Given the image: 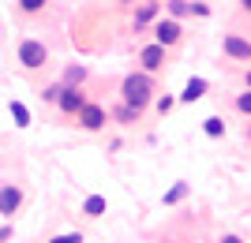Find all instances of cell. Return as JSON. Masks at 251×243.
Returning a JSON list of instances; mask_svg holds the SVG:
<instances>
[{
  "instance_id": "15",
  "label": "cell",
  "mask_w": 251,
  "mask_h": 243,
  "mask_svg": "<svg viewBox=\"0 0 251 243\" xmlns=\"http://www.w3.org/2000/svg\"><path fill=\"white\" fill-rule=\"evenodd\" d=\"M83 79H86V67H79V64H72V67L64 71V83H68V86H79Z\"/></svg>"
},
{
  "instance_id": "7",
  "label": "cell",
  "mask_w": 251,
  "mask_h": 243,
  "mask_svg": "<svg viewBox=\"0 0 251 243\" xmlns=\"http://www.w3.org/2000/svg\"><path fill=\"white\" fill-rule=\"evenodd\" d=\"M139 64H143V71L147 75H154V71H161L165 67V45H147L143 53H139Z\"/></svg>"
},
{
  "instance_id": "9",
  "label": "cell",
  "mask_w": 251,
  "mask_h": 243,
  "mask_svg": "<svg viewBox=\"0 0 251 243\" xmlns=\"http://www.w3.org/2000/svg\"><path fill=\"white\" fill-rule=\"evenodd\" d=\"M206 90H210V83H206V79H191V83L184 86L180 101H199V97H206Z\"/></svg>"
},
{
  "instance_id": "14",
  "label": "cell",
  "mask_w": 251,
  "mask_h": 243,
  "mask_svg": "<svg viewBox=\"0 0 251 243\" xmlns=\"http://www.w3.org/2000/svg\"><path fill=\"white\" fill-rule=\"evenodd\" d=\"M11 116H15V124H19V127H30V109H26V105L11 101Z\"/></svg>"
},
{
  "instance_id": "3",
  "label": "cell",
  "mask_w": 251,
  "mask_h": 243,
  "mask_svg": "<svg viewBox=\"0 0 251 243\" xmlns=\"http://www.w3.org/2000/svg\"><path fill=\"white\" fill-rule=\"evenodd\" d=\"M180 38H184L180 19H157V22H154V42H157V45L173 49V45H180Z\"/></svg>"
},
{
  "instance_id": "22",
  "label": "cell",
  "mask_w": 251,
  "mask_h": 243,
  "mask_svg": "<svg viewBox=\"0 0 251 243\" xmlns=\"http://www.w3.org/2000/svg\"><path fill=\"white\" fill-rule=\"evenodd\" d=\"M60 90H64V86H49V90H42V97H45V101H52V105H56V97H60Z\"/></svg>"
},
{
  "instance_id": "5",
  "label": "cell",
  "mask_w": 251,
  "mask_h": 243,
  "mask_svg": "<svg viewBox=\"0 0 251 243\" xmlns=\"http://www.w3.org/2000/svg\"><path fill=\"white\" fill-rule=\"evenodd\" d=\"M105 120H109V112H105L101 105H94V101H86V105L79 109V127H86V131H101Z\"/></svg>"
},
{
  "instance_id": "25",
  "label": "cell",
  "mask_w": 251,
  "mask_h": 243,
  "mask_svg": "<svg viewBox=\"0 0 251 243\" xmlns=\"http://www.w3.org/2000/svg\"><path fill=\"white\" fill-rule=\"evenodd\" d=\"M240 8H244V11H248V15H251V0H240Z\"/></svg>"
},
{
  "instance_id": "10",
  "label": "cell",
  "mask_w": 251,
  "mask_h": 243,
  "mask_svg": "<svg viewBox=\"0 0 251 243\" xmlns=\"http://www.w3.org/2000/svg\"><path fill=\"white\" fill-rule=\"evenodd\" d=\"M83 213L86 217H101L105 213V195H90V199L83 202Z\"/></svg>"
},
{
  "instance_id": "6",
  "label": "cell",
  "mask_w": 251,
  "mask_h": 243,
  "mask_svg": "<svg viewBox=\"0 0 251 243\" xmlns=\"http://www.w3.org/2000/svg\"><path fill=\"white\" fill-rule=\"evenodd\" d=\"M221 53L232 56V60H251V42L240 38V34H225L221 38Z\"/></svg>"
},
{
  "instance_id": "16",
  "label": "cell",
  "mask_w": 251,
  "mask_h": 243,
  "mask_svg": "<svg viewBox=\"0 0 251 243\" xmlns=\"http://www.w3.org/2000/svg\"><path fill=\"white\" fill-rule=\"evenodd\" d=\"M184 195H188V183H173V191H165V206H176Z\"/></svg>"
},
{
  "instance_id": "21",
  "label": "cell",
  "mask_w": 251,
  "mask_h": 243,
  "mask_svg": "<svg viewBox=\"0 0 251 243\" xmlns=\"http://www.w3.org/2000/svg\"><path fill=\"white\" fill-rule=\"evenodd\" d=\"M173 105H176L173 97H157V112H161V116H169V112H173Z\"/></svg>"
},
{
  "instance_id": "11",
  "label": "cell",
  "mask_w": 251,
  "mask_h": 243,
  "mask_svg": "<svg viewBox=\"0 0 251 243\" xmlns=\"http://www.w3.org/2000/svg\"><path fill=\"white\" fill-rule=\"evenodd\" d=\"M154 15H157V4H154V0H150V4H143V8L135 11V30H143V26H147Z\"/></svg>"
},
{
  "instance_id": "19",
  "label": "cell",
  "mask_w": 251,
  "mask_h": 243,
  "mask_svg": "<svg viewBox=\"0 0 251 243\" xmlns=\"http://www.w3.org/2000/svg\"><path fill=\"white\" fill-rule=\"evenodd\" d=\"M236 112L251 116V90H248V94H240V97H236Z\"/></svg>"
},
{
  "instance_id": "12",
  "label": "cell",
  "mask_w": 251,
  "mask_h": 243,
  "mask_svg": "<svg viewBox=\"0 0 251 243\" xmlns=\"http://www.w3.org/2000/svg\"><path fill=\"white\" fill-rule=\"evenodd\" d=\"M202 131H206L210 138H221V135H225V120H221V116H206V120H202Z\"/></svg>"
},
{
  "instance_id": "28",
  "label": "cell",
  "mask_w": 251,
  "mask_h": 243,
  "mask_svg": "<svg viewBox=\"0 0 251 243\" xmlns=\"http://www.w3.org/2000/svg\"><path fill=\"white\" fill-rule=\"evenodd\" d=\"M165 243H173V240H165Z\"/></svg>"
},
{
  "instance_id": "20",
  "label": "cell",
  "mask_w": 251,
  "mask_h": 243,
  "mask_svg": "<svg viewBox=\"0 0 251 243\" xmlns=\"http://www.w3.org/2000/svg\"><path fill=\"white\" fill-rule=\"evenodd\" d=\"M49 243H83V232H64V236H52Z\"/></svg>"
},
{
  "instance_id": "27",
  "label": "cell",
  "mask_w": 251,
  "mask_h": 243,
  "mask_svg": "<svg viewBox=\"0 0 251 243\" xmlns=\"http://www.w3.org/2000/svg\"><path fill=\"white\" fill-rule=\"evenodd\" d=\"M120 4H135V0H120Z\"/></svg>"
},
{
  "instance_id": "1",
  "label": "cell",
  "mask_w": 251,
  "mask_h": 243,
  "mask_svg": "<svg viewBox=\"0 0 251 243\" xmlns=\"http://www.w3.org/2000/svg\"><path fill=\"white\" fill-rule=\"evenodd\" d=\"M120 97H124V105L131 109H143L150 105V97H154V79H150L147 71H135V75H127L124 83H120Z\"/></svg>"
},
{
  "instance_id": "2",
  "label": "cell",
  "mask_w": 251,
  "mask_h": 243,
  "mask_svg": "<svg viewBox=\"0 0 251 243\" xmlns=\"http://www.w3.org/2000/svg\"><path fill=\"white\" fill-rule=\"evenodd\" d=\"M45 60H49V49H45L42 42H34V38L19 42V64L26 67V71H38V67H45Z\"/></svg>"
},
{
  "instance_id": "13",
  "label": "cell",
  "mask_w": 251,
  "mask_h": 243,
  "mask_svg": "<svg viewBox=\"0 0 251 243\" xmlns=\"http://www.w3.org/2000/svg\"><path fill=\"white\" fill-rule=\"evenodd\" d=\"M113 116L120 120V124H139V116H143V112H139V109H131V105H116Z\"/></svg>"
},
{
  "instance_id": "26",
  "label": "cell",
  "mask_w": 251,
  "mask_h": 243,
  "mask_svg": "<svg viewBox=\"0 0 251 243\" xmlns=\"http://www.w3.org/2000/svg\"><path fill=\"white\" fill-rule=\"evenodd\" d=\"M244 79H248V90H251V71H248V75H244Z\"/></svg>"
},
{
  "instance_id": "24",
  "label": "cell",
  "mask_w": 251,
  "mask_h": 243,
  "mask_svg": "<svg viewBox=\"0 0 251 243\" xmlns=\"http://www.w3.org/2000/svg\"><path fill=\"white\" fill-rule=\"evenodd\" d=\"M218 243H244V240H240V236H232V232H229V236H221Z\"/></svg>"
},
{
  "instance_id": "4",
  "label": "cell",
  "mask_w": 251,
  "mask_h": 243,
  "mask_svg": "<svg viewBox=\"0 0 251 243\" xmlns=\"http://www.w3.org/2000/svg\"><path fill=\"white\" fill-rule=\"evenodd\" d=\"M56 105H60L64 116H79V109L86 105V94L79 90V86H64L60 97H56Z\"/></svg>"
},
{
  "instance_id": "17",
  "label": "cell",
  "mask_w": 251,
  "mask_h": 243,
  "mask_svg": "<svg viewBox=\"0 0 251 243\" xmlns=\"http://www.w3.org/2000/svg\"><path fill=\"white\" fill-rule=\"evenodd\" d=\"M191 4L188 0H169V19H180V15H188Z\"/></svg>"
},
{
  "instance_id": "23",
  "label": "cell",
  "mask_w": 251,
  "mask_h": 243,
  "mask_svg": "<svg viewBox=\"0 0 251 243\" xmlns=\"http://www.w3.org/2000/svg\"><path fill=\"white\" fill-rule=\"evenodd\" d=\"M191 15H202V19H206L210 8H206V4H191Z\"/></svg>"
},
{
  "instance_id": "18",
  "label": "cell",
  "mask_w": 251,
  "mask_h": 243,
  "mask_svg": "<svg viewBox=\"0 0 251 243\" xmlns=\"http://www.w3.org/2000/svg\"><path fill=\"white\" fill-rule=\"evenodd\" d=\"M42 8H45V0H19V11H23V15H38Z\"/></svg>"
},
{
  "instance_id": "8",
  "label": "cell",
  "mask_w": 251,
  "mask_h": 243,
  "mask_svg": "<svg viewBox=\"0 0 251 243\" xmlns=\"http://www.w3.org/2000/svg\"><path fill=\"white\" fill-rule=\"evenodd\" d=\"M19 206H23V191L15 187V183H4V187H0V213H4V217H15Z\"/></svg>"
}]
</instances>
